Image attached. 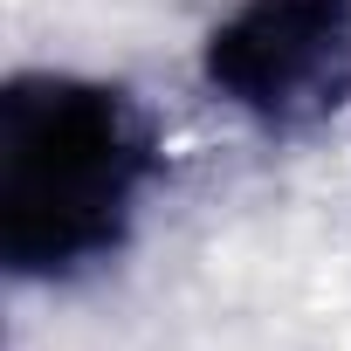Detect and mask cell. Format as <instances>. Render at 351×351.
<instances>
[{"label":"cell","instance_id":"obj_1","mask_svg":"<svg viewBox=\"0 0 351 351\" xmlns=\"http://www.w3.org/2000/svg\"><path fill=\"white\" fill-rule=\"evenodd\" d=\"M165 138L145 97L90 69H14L0 90V269L83 289L117 269L158 200Z\"/></svg>","mask_w":351,"mask_h":351},{"label":"cell","instance_id":"obj_2","mask_svg":"<svg viewBox=\"0 0 351 351\" xmlns=\"http://www.w3.org/2000/svg\"><path fill=\"white\" fill-rule=\"evenodd\" d=\"M200 83L255 131H310L351 97V0H234L200 42Z\"/></svg>","mask_w":351,"mask_h":351}]
</instances>
